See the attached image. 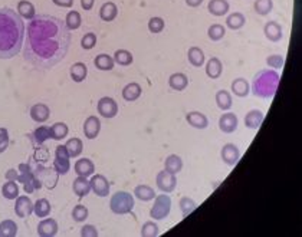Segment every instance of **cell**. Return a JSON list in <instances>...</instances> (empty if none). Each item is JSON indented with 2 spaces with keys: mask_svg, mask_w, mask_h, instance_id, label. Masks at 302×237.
<instances>
[{
  "mask_svg": "<svg viewBox=\"0 0 302 237\" xmlns=\"http://www.w3.org/2000/svg\"><path fill=\"white\" fill-rule=\"evenodd\" d=\"M31 141H32L33 145H43L46 140H51V128L49 127H38V128L35 129L31 132Z\"/></svg>",
  "mask_w": 302,
  "mask_h": 237,
  "instance_id": "cell-24",
  "label": "cell"
},
{
  "mask_svg": "<svg viewBox=\"0 0 302 237\" xmlns=\"http://www.w3.org/2000/svg\"><path fill=\"white\" fill-rule=\"evenodd\" d=\"M222 72H223V64L219 58H210L207 61V65H206V75L209 76L210 79H219L222 76Z\"/></svg>",
  "mask_w": 302,
  "mask_h": 237,
  "instance_id": "cell-22",
  "label": "cell"
},
{
  "mask_svg": "<svg viewBox=\"0 0 302 237\" xmlns=\"http://www.w3.org/2000/svg\"><path fill=\"white\" fill-rule=\"evenodd\" d=\"M253 9L259 16H266L273 9V2L272 0H255Z\"/></svg>",
  "mask_w": 302,
  "mask_h": 237,
  "instance_id": "cell-46",
  "label": "cell"
},
{
  "mask_svg": "<svg viewBox=\"0 0 302 237\" xmlns=\"http://www.w3.org/2000/svg\"><path fill=\"white\" fill-rule=\"evenodd\" d=\"M279 74L275 69H262L253 78L252 91L259 98H272L279 86Z\"/></svg>",
  "mask_w": 302,
  "mask_h": 237,
  "instance_id": "cell-3",
  "label": "cell"
},
{
  "mask_svg": "<svg viewBox=\"0 0 302 237\" xmlns=\"http://www.w3.org/2000/svg\"><path fill=\"white\" fill-rule=\"evenodd\" d=\"M160 234V228L156 221H145L141 227V236L142 237H157Z\"/></svg>",
  "mask_w": 302,
  "mask_h": 237,
  "instance_id": "cell-48",
  "label": "cell"
},
{
  "mask_svg": "<svg viewBox=\"0 0 302 237\" xmlns=\"http://www.w3.org/2000/svg\"><path fill=\"white\" fill-rule=\"evenodd\" d=\"M88 214H89V211H88V208L84 204H76L74 207V210H72V218H74L75 223L85 221L88 218Z\"/></svg>",
  "mask_w": 302,
  "mask_h": 237,
  "instance_id": "cell-50",
  "label": "cell"
},
{
  "mask_svg": "<svg viewBox=\"0 0 302 237\" xmlns=\"http://www.w3.org/2000/svg\"><path fill=\"white\" fill-rule=\"evenodd\" d=\"M263 33L266 36V39L270 41V42H279L283 36V32H282V26H280L278 22L270 21L268 23H265L263 26Z\"/></svg>",
  "mask_w": 302,
  "mask_h": 237,
  "instance_id": "cell-17",
  "label": "cell"
},
{
  "mask_svg": "<svg viewBox=\"0 0 302 237\" xmlns=\"http://www.w3.org/2000/svg\"><path fill=\"white\" fill-rule=\"evenodd\" d=\"M220 157H222V161L225 162L229 167H233L236 165L239 158H240V151L237 148L235 144H225L223 148L220 151Z\"/></svg>",
  "mask_w": 302,
  "mask_h": 237,
  "instance_id": "cell-13",
  "label": "cell"
},
{
  "mask_svg": "<svg viewBox=\"0 0 302 237\" xmlns=\"http://www.w3.org/2000/svg\"><path fill=\"white\" fill-rule=\"evenodd\" d=\"M18 178H19V171H18V170L11 168V170L6 171V180H15V181H18Z\"/></svg>",
  "mask_w": 302,
  "mask_h": 237,
  "instance_id": "cell-57",
  "label": "cell"
},
{
  "mask_svg": "<svg viewBox=\"0 0 302 237\" xmlns=\"http://www.w3.org/2000/svg\"><path fill=\"white\" fill-rule=\"evenodd\" d=\"M51 117V109L46 104H35L32 108H31V118L35 121V122H39V124H43L46 122Z\"/></svg>",
  "mask_w": 302,
  "mask_h": 237,
  "instance_id": "cell-18",
  "label": "cell"
},
{
  "mask_svg": "<svg viewBox=\"0 0 302 237\" xmlns=\"http://www.w3.org/2000/svg\"><path fill=\"white\" fill-rule=\"evenodd\" d=\"M237 125H239V119H237L236 114H233V112H225L219 119V128L225 134L235 132L237 129Z\"/></svg>",
  "mask_w": 302,
  "mask_h": 237,
  "instance_id": "cell-14",
  "label": "cell"
},
{
  "mask_svg": "<svg viewBox=\"0 0 302 237\" xmlns=\"http://www.w3.org/2000/svg\"><path fill=\"white\" fill-rule=\"evenodd\" d=\"M82 23V18H81V13L78 11L69 12L66 15V19H65V25L69 31H76Z\"/></svg>",
  "mask_w": 302,
  "mask_h": 237,
  "instance_id": "cell-45",
  "label": "cell"
},
{
  "mask_svg": "<svg viewBox=\"0 0 302 237\" xmlns=\"http://www.w3.org/2000/svg\"><path fill=\"white\" fill-rule=\"evenodd\" d=\"M164 26H166V22L163 18H159V16H154L148 21V31L154 35L162 33L164 31Z\"/></svg>",
  "mask_w": 302,
  "mask_h": 237,
  "instance_id": "cell-51",
  "label": "cell"
},
{
  "mask_svg": "<svg viewBox=\"0 0 302 237\" xmlns=\"http://www.w3.org/2000/svg\"><path fill=\"white\" fill-rule=\"evenodd\" d=\"M51 128V140L55 141H61L66 138L68 132H69V128L65 122H55Z\"/></svg>",
  "mask_w": 302,
  "mask_h": 237,
  "instance_id": "cell-41",
  "label": "cell"
},
{
  "mask_svg": "<svg viewBox=\"0 0 302 237\" xmlns=\"http://www.w3.org/2000/svg\"><path fill=\"white\" fill-rule=\"evenodd\" d=\"M230 9L229 2L227 0H210L207 5V11L210 12V15L213 16H225Z\"/></svg>",
  "mask_w": 302,
  "mask_h": 237,
  "instance_id": "cell-27",
  "label": "cell"
},
{
  "mask_svg": "<svg viewBox=\"0 0 302 237\" xmlns=\"http://www.w3.org/2000/svg\"><path fill=\"white\" fill-rule=\"evenodd\" d=\"M283 64H285V59L282 55H269L266 58V65L272 69H280Z\"/></svg>",
  "mask_w": 302,
  "mask_h": 237,
  "instance_id": "cell-53",
  "label": "cell"
},
{
  "mask_svg": "<svg viewBox=\"0 0 302 237\" xmlns=\"http://www.w3.org/2000/svg\"><path fill=\"white\" fill-rule=\"evenodd\" d=\"M118 16V8H117V5L114 3V2H105L102 6H101V9H99V18H101V21L109 22L115 21V18Z\"/></svg>",
  "mask_w": 302,
  "mask_h": 237,
  "instance_id": "cell-21",
  "label": "cell"
},
{
  "mask_svg": "<svg viewBox=\"0 0 302 237\" xmlns=\"http://www.w3.org/2000/svg\"><path fill=\"white\" fill-rule=\"evenodd\" d=\"M114 62L115 64L121 65V66H129V65L132 64V61H134V58H132V54L127 51V49H118V51H115V54H114Z\"/></svg>",
  "mask_w": 302,
  "mask_h": 237,
  "instance_id": "cell-43",
  "label": "cell"
},
{
  "mask_svg": "<svg viewBox=\"0 0 302 237\" xmlns=\"http://www.w3.org/2000/svg\"><path fill=\"white\" fill-rule=\"evenodd\" d=\"M203 3V0H186V5L190 8H199Z\"/></svg>",
  "mask_w": 302,
  "mask_h": 237,
  "instance_id": "cell-59",
  "label": "cell"
},
{
  "mask_svg": "<svg viewBox=\"0 0 302 237\" xmlns=\"http://www.w3.org/2000/svg\"><path fill=\"white\" fill-rule=\"evenodd\" d=\"M32 158L35 164H45L49 161V150L45 148L43 145H38V148H35Z\"/></svg>",
  "mask_w": 302,
  "mask_h": 237,
  "instance_id": "cell-49",
  "label": "cell"
},
{
  "mask_svg": "<svg viewBox=\"0 0 302 237\" xmlns=\"http://www.w3.org/2000/svg\"><path fill=\"white\" fill-rule=\"evenodd\" d=\"M156 183H157L159 190L163 191V193H173L176 190V187H177V177H176V174H172V172L163 170V171L157 174Z\"/></svg>",
  "mask_w": 302,
  "mask_h": 237,
  "instance_id": "cell-10",
  "label": "cell"
},
{
  "mask_svg": "<svg viewBox=\"0 0 302 237\" xmlns=\"http://www.w3.org/2000/svg\"><path fill=\"white\" fill-rule=\"evenodd\" d=\"M164 170L172 172V174H179L183 170V160L177 154L169 155L164 161Z\"/></svg>",
  "mask_w": 302,
  "mask_h": 237,
  "instance_id": "cell-31",
  "label": "cell"
},
{
  "mask_svg": "<svg viewBox=\"0 0 302 237\" xmlns=\"http://www.w3.org/2000/svg\"><path fill=\"white\" fill-rule=\"evenodd\" d=\"M69 154L66 151L65 145H58L56 150H55V161H54V168L56 170V172L59 175H65L68 174L71 170V161H69Z\"/></svg>",
  "mask_w": 302,
  "mask_h": 237,
  "instance_id": "cell-8",
  "label": "cell"
},
{
  "mask_svg": "<svg viewBox=\"0 0 302 237\" xmlns=\"http://www.w3.org/2000/svg\"><path fill=\"white\" fill-rule=\"evenodd\" d=\"M186 121L190 127L196 129H205L209 127V119L205 114L199 112V111H192L186 115Z\"/></svg>",
  "mask_w": 302,
  "mask_h": 237,
  "instance_id": "cell-19",
  "label": "cell"
},
{
  "mask_svg": "<svg viewBox=\"0 0 302 237\" xmlns=\"http://www.w3.org/2000/svg\"><path fill=\"white\" fill-rule=\"evenodd\" d=\"M179 207L182 210V214L184 217H187V215L192 214L194 210L197 208V203L194 200H192L190 197H182L180 201H179Z\"/></svg>",
  "mask_w": 302,
  "mask_h": 237,
  "instance_id": "cell-47",
  "label": "cell"
},
{
  "mask_svg": "<svg viewBox=\"0 0 302 237\" xmlns=\"http://www.w3.org/2000/svg\"><path fill=\"white\" fill-rule=\"evenodd\" d=\"M172 211V198L167 194H160L154 197V204L150 210V217L153 220H164Z\"/></svg>",
  "mask_w": 302,
  "mask_h": 237,
  "instance_id": "cell-6",
  "label": "cell"
},
{
  "mask_svg": "<svg viewBox=\"0 0 302 237\" xmlns=\"http://www.w3.org/2000/svg\"><path fill=\"white\" fill-rule=\"evenodd\" d=\"M81 236L82 237H97L98 230L95 228V226H92V224H85V226L81 228Z\"/></svg>",
  "mask_w": 302,
  "mask_h": 237,
  "instance_id": "cell-55",
  "label": "cell"
},
{
  "mask_svg": "<svg viewBox=\"0 0 302 237\" xmlns=\"http://www.w3.org/2000/svg\"><path fill=\"white\" fill-rule=\"evenodd\" d=\"M169 85L173 91L182 92L187 86H189V78L183 72H176L169 78Z\"/></svg>",
  "mask_w": 302,
  "mask_h": 237,
  "instance_id": "cell-26",
  "label": "cell"
},
{
  "mask_svg": "<svg viewBox=\"0 0 302 237\" xmlns=\"http://www.w3.org/2000/svg\"><path fill=\"white\" fill-rule=\"evenodd\" d=\"M97 109L98 114H99L102 118L111 119L118 114V104H117V101H115L114 98L104 97L98 101Z\"/></svg>",
  "mask_w": 302,
  "mask_h": 237,
  "instance_id": "cell-9",
  "label": "cell"
},
{
  "mask_svg": "<svg viewBox=\"0 0 302 237\" xmlns=\"http://www.w3.org/2000/svg\"><path fill=\"white\" fill-rule=\"evenodd\" d=\"M75 172L76 175H81V177H91L94 172H95V164L91 161L89 158H81L78 160L75 164Z\"/></svg>",
  "mask_w": 302,
  "mask_h": 237,
  "instance_id": "cell-25",
  "label": "cell"
},
{
  "mask_svg": "<svg viewBox=\"0 0 302 237\" xmlns=\"http://www.w3.org/2000/svg\"><path fill=\"white\" fill-rule=\"evenodd\" d=\"M18 13L21 15V18L28 19V21H31V19H33L36 16L35 6H33L32 2H29V0H21L18 3Z\"/></svg>",
  "mask_w": 302,
  "mask_h": 237,
  "instance_id": "cell-36",
  "label": "cell"
},
{
  "mask_svg": "<svg viewBox=\"0 0 302 237\" xmlns=\"http://www.w3.org/2000/svg\"><path fill=\"white\" fill-rule=\"evenodd\" d=\"M52 2L59 8H72L74 6V0H52Z\"/></svg>",
  "mask_w": 302,
  "mask_h": 237,
  "instance_id": "cell-56",
  "label": "cell"
},
{
  "mask_svg": "<svg viewBox=\"0 0 302 237\" xmlns=\"http://www.w3.org/2000/svg\"><path fill=\"white\" fill-rule=\"evenodd\" d=\"M232 92L239 98H246L250 92V84L245 78H236L233 82H232Z\"/></svg>",
  "mask_w": 302,
  "mask_h": 237,
  "instance_id": "cell-29",
  "label": "cell"
},
{
  "mask_svg": "<svg viewBox=\"0 0 302 237\" xmlns=\"http://www.w3.org/2000/svg\"><path fill=\"white\" fill-rule=\"evenodd\" d=\"M69 75H71L74 82H82V81H85L86 75H88L86 65L84 64V62H75V64L71 66V69H69Z\"/></svg>",
  "mask_w": 302,
  "mask_h": 237,
  "instance_id": "cell-33",
  "label": "cell"
},
{
  "mask_svg": "<svg viewBox=\"0 0 302 237\" xmlns=\"http://www.w3.org/2000/svg\"><path fill=\"white\" fill-rule=\"evenodd\" d=\"M59 226L55 218H43L42 221L38 224V234L41 237H54L58 234Z\"/></svg>",
  "mask_w": 302,
  "mask_h": 237,
  "instance_id": "cell-15",
  "label": "cell"
},
{
  "mask_svg": "<svg viewBox=\"0 0 302 237\" xmlns=\"http://www.w3.org/2000/svg\"><path fill=\"white\" fill-rule=\"evenodd\" d=\"M216 104H217L219 109H222V111H229V109L232 108V105H233L230 92H227L226 89H220V91L216 94Z\"/></svg>",
  "mask_w": 302,
  "mask_h": 237,
  "instance_id": "cell-37",
  "label": "cell"
},
{
  "mask_svg": "<svg viewBox=\"0 0 302 237\" xmlns=\"http://www.w3.org/2000/svg\"><path fill=\"white\" fill-rule=\"evenodd\" d=\"M263 118H265V115L260 109H250L245 115V125L249 129H258L260 124L263 122Z\"/></svg>",
  "mask_w": 302,
  "mask_h": 237,
  "instance_id": "cell-23",
  "label": "cell"
},
{
  "mask_svg": "<svg viewBox=\"0 0 302 237\" xmlns=\"http://www.w3.org/2000/svg\"><path fill=\"white\" fill-rule=\"evenodd\" d=\"M225 35H226V29H225V26H223V25H219V23L212 25V26L207 29V36H209L210 41H213V42H219V41H222V39L225 38Z\"/></svg>",
  "mask_w": 302,
  "mask_h": 237,
  "instance_id": "cell-44",
  "label": "cell"
},
{
  "mask_svg": "<svg viewBox=\"0 0 302 237\" xmlns=\"http://www.w3.org/2000/svg\"><path fill=\"white\" fill-rule=\"evenodd\" d=\"M2 195H3L6 200H16L18 195H19V185H18V181H15V180H8L6 183L3 184V187H2Z\"/></svg>",
  "mask_w": 302,
  "mask_h": 237,
  "instance_id": "cell-34",
  "label": "cell"
},
{
  "mask_svg": "<svg viewBox=\"0 0 302 237\" xmlns=\"http://www.w3.org/2000/svg\"><path fill=\"white\" fill-rule=\"evenodd\" d=\"M72 42L65 22L51 15H36L26 28L25 61L38 71H49L64 61Z\"/></svg>",
  "mask_w": 302,
  "mask_h": 237,
  "instance_id": "cell-1",
  "label": "cell"
},
{
  "mask_svg": "<svg viewBox=\"0 0 302 237\" xmlns=\"http://www.w3.org/2000/svg\"><path fill=\"white\" fill-rule=\"evenodd\" d=\"M94 65L99 71H111L114 68L115 62H114V58L109 56L108 54H99L94 59Z\"/></svg>",
  "mask_w": 302,
  "mask_h": 237,
  "instance_id": "cell-39",
  "label": "cell"
},
{
  "mask_svg": "<svg viewBox=\"0 0 302 237\" xmlns=\"http://www.w3.org/2000/svg\"><path fill=\"white\" fill-rule=\"evenodd\" d=\"M187 59H189L190 65L194 66V68H200V66H203L206 62L203 51H202L200 48H197V46H192V48L187 51Z\"/></svg>",
  "mask_w": 302,
  "mask_h": 237,
  "instance_id": "cell-30",
  "label": "cell"
},
{
  "mask_svg": "<svg viewBox=\"0 0 302 237\" xmlns=\"http://www.w3.org/2000/svg\"><path fill=\"white\" fill-rule=\"evenodd\" d=\"M95 45H97V35H95V33L88 32L82 36V39H81V46H82V49L89 51V49L95 48Z\"/></svg>",
  "mask_w": 302,
  "mask_h": 237,
  "instance_id": "cell-52",
  "label": "cell"
},
{
  "mask_svg": "<svg viewBox=\"0 0 302 237\" xmlns=\"http://www.w3.org/2000/svg\"><path fill=\"white\" fill-rule=\"evenodd\" d=\"M134 195L141 200V201H150L154 200V197L157 195L154 188H151L150 185H145V184H140L134 188Z\"/></svg>",
  "mask_w": 302,
  "mask_h": 237,
  "instance_id": "cell-35",
  "label": "cell"
},
{
  "mask_svg": "<svg viewBox=\"0 0 302 237\" xmlns=\"http://www.w3.org/2000/svg\"><path fill=\"white\" fill-rule=\"evenodd\" d=\"M141 94H142V89H141V86L137 82H129L128 85H125L124 89H122V98L127 102L137 101L141 97Z\"/></svg>",
  "mask_w": 302,
  "mask_h": 237,
  "instance_id": "cell-28",
  "label": "cell"
},
{
  "mask_svg": "<svg viewBox=\"0 0 302 237\" xmlns=\"http://www.w3.org/2000/svg\"><path fill=\"white\" fill-rule=\"evenodd\" d=\"M59 181V174L55 168L45 167L43 164H36L33 168V184L35 190H41L46 187L48 190H54Z\"/></svg>",
  "mask_w": 302,
  "mask_h": 237,
  "instance_id": "cell-4",
  "label": "cell"
},
{
  "mask_svg": "<svg viewBox=\"0 0 302 237\" xmlns=\"http://www.w3.org/2000/svg\"><path fill=\"white\" fill-rule=\"evenodd\" d=\"M91 177L92 178L89 180V183H91L92 193L98 195V197H107V195H109L111 185H109V181L107 180V177H104L101 174H92Z\"/></svg>",
  "mask_w": 302,
  "mask_h": 237,
  "instance_id": "cell-11",
  "label": "cell"
},
{
  "mask_svg": "<svg viewBox=\"0 0 302 237\" xmlns=\"http://www.w3.org/2000/svg\"><path fill=\"white\" fill-rule=\"evenodd\" d=\"M95 5V0H81V6L84 11H91Z\"/></svg>",
  "mask_w": 302,
  "mask_h": 237,
  "instance_id": "cell-58",
  "label": "cell"
},
{
  "mask_svg": "<svg viewBox=\"0 0 302 237\" xmlns=\"http://www.w3.org/2000/svg\"><path fill=\"white\" fill-rule=\"evenodd\" d=\"M245 23H246V18L240 12H233L226 18L227 28L232 29V31H239L240 28L245 26Z\"/></svg>",
  "mask_w": 302,
  "mask_h": 237,
  "instance_id": "cell-32",
  "label": "cell"
},
{
  "mask_svg": "<svg viewBox=\"0 0 302 237\" xmlns=\"http://www.w3.org/2000/svg\"><path fill=\"white\" fill-rule=\"evenodd\" d=\"M9 144H11L9 131L6 128H0V154L8 150Z\"/></svg>",
  "mask_w": 302,
  "mask_h": 237,
  "instance_id": "cell-54",
  "label": "cell"
},
{
  "mask_svg": "<svg viewBox=\"0 0 302 237\" xmlns=\"http://www.w3.org/2000/svg\"><path fill=\"white\" fill-rule=\"evenodd\" d=\"M72 190H74L76 197L84 198L91 191V183H89V180L86 177L78 175L75 180H74V183H72Z\"/></svg>",
  "mask_w": 302,
  "mask_h": 237,
  "instance_id": "cell-20",
  "label": "cell"
},
{
  "mask_svg": "<svg viewBox=\"0 0 302 237\" xmlns=\"http://www.w3.org/2000/svg\"><path fill=\"white\" fill-rule=\"evenodd\" d=\"M101 132V121L98 117H88L84 122V134L88 140H95Z\"/></svg>",
  "mask_w": 302,
  "mask_h": 237,
  "instance_id": "cell-16",
  "label": "cell"
},
{
  "mask_svg": "<svg viewBox=\"0 0 302 237\" xmlns=\"http://www.w3.org/2000/svg\"><path fill=\"white\" fill-rule=\"evenodd\" d=\"M25 25L11 8H0V59H12L22 51Z\"/></svg>",
  "mask_w": 302,
  "mask_h": 237,
  "instance_id": "cell-2",
  "label": "cell"
},
{
  "mask_svg": "<svg viewBox=\"0 0 302 237\" xmlns=\"http://www.w3.org/2000/svg\"><path fill=\"white\" fill-rule=\"evenodd\" d=\"M134 197L128 191H117L109 200V208L114 214H129L134 208Z\"/></svg>",
  "mask_w": 302,
  "mask_h": 237,
  "instance_id": "cell-5",
  "label": "cell"
},
{
  "mask_svg": "<svg viewBox=\"0 0 302 237\" xmlns=\"http://www.w3.org/2000/svg\"><path fill=\"white\" fill-rule=\"evenodd\" d=\"M18 234V224L13 220H3L0 223V237H15Z\"/></svg>",
  "mask_w": 302,
  "mask_h": 237,
  "instance_id": "cell-42",
  "label": "cell"
},
{
  "mask_svg": "<svg viewBox=\"0 0 302 237\" xmlns=\"http://www.w3.org/2000/svg\"><path fill=\"white\" fill-rule=\"evenodd\" d=\"M19 178L18 181L23 184V190L28 194L35 193V184H33V167L31 162H22L18 167Z\"/></svg>",
  "mask_w": 302,
  "mask_h": 237,
  "instance_id": "cell-7",
  "label": "cell"
},
{
  "mask_svg": "<svg viewBox=\"0 0 302 237\" xmlns=\"http://www.w3.org/2000/svg\"><path fill=\"white\" fill-rule=\"evenodd\" d=\"M65 147H66V151H68L69 157L71 158H76L84 151V142L75 137V138H69V140L66 141Z\"/></svg>",
  "mask_w": 302,
  "mask_h": 237,
  "instance_id": "cell-38",
  "label": "cell"
},
{
  "mask_svg": "<svg viewBox=\"0 0 302 237\" xmlns=\"http://www.w3.org/2000/svg\"><path fill=\"white\" fill-rule=\"evenodd\" d=\"M15 213L21 218H28L33 213V201L28 195H18L15 203Z\"/></svg>",
  "mask_w": 302,
  "mask_h": 237,
  "instance_id": "cell-12",
  "label": "cell"
},
{
  "mask_svg": "<svg viewBox=\"0 0 302 237\" xmlns=\"http://www.w3.org/2000/svg\"><path fill=\"white\" fill-rule=\"evenodd\" d=\"M51 211H52V207H51V203L46 198H39V200L35 201L33 213L38 215V217L45 218V217H48V215L51 214Z\"/></svg>",
  "mask_w": 302,
  "mask_h": 237,
  "instance_id": "cell-40",
  "label": "cell"
}]
</instances>
